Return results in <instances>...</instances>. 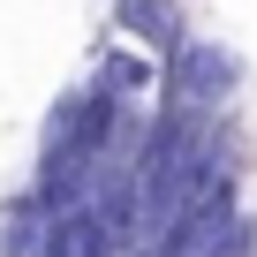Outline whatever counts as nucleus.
I'll list each match as a JSON object with an SVG mask.
<instances>
[{
  "mask_svg": "<svg viewBox=\"0 0 257 257\" xmlns=\"http://www.w3.org/2000/svg\"><path fill=\"white\" fill-rule=\"evenodd\" d=\"M113 31H121V38H137V46H152L159 61L189 38L182 8H167V0H113Z\"/></svg>",
  "mask_w": 257,
  "mask_h": 257,
  "instance_id": "obj_3",
  "label": "nucleus"
},
{
  "mask_svg": "<svg viewBox=\"0 0 257 257\" xmlns=\"http://www.w3.org/2000/svg\"><path fill=\"white\" fill-rule=\"evenodd\" d=\"M159 98H182V106H197V113H227L234 98H242V53L227 46V38H182L167 61H159Z\"/></svg>",
  "mask_w": 257,
  "mask_h": 257,
  "instance_id": "obj_1",
  "label": "nucleus"
},
{
  "mask_svg": "<svg viewBox=\"0 0 257 257\" xmlns=\"http://www.w3.org/2000/svg\"><path fill=\"white\" fill-rule=\"evenodd\" d=\"M91 83H106L113 98H152V91H159V53L137 46V38H113V46H98Z\"/></svg>",
  "mask_w": 257,
  "mask_h": 257,
  "instance_id": "obj_2",
  "label": "nucleus"
},
{
  "mask_svg": "<svg viewBox=\"0 0 257 257\" xmlns=\"http://www.w3.org/2000/svg\"><path fill=\"white\" fill-rule=\"evenodd\" d=\"M197 257H257V219H249V212H242V219H227Z\"/></svg>",
  "mask_w": 257,
  "mask_h": 257,
  "instance_id": "obj_4",
  "label": "nucleus"
}]
</instances>
